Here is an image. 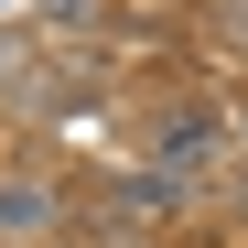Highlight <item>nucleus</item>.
<instances>
[{
  "label": "nucleus",
  "mask_w": 248,
  "mask_h": 248,
  "mask_svg": "<svg viewBox=\"0 0 248 248\" xmlns=\"http://www.w3.org/2000/svg\"><path fill=\"white\" fill-rule=\"evenodd\" d=\"M216 151H227V119L205 108V97H184V108H162V140H151V162H162V184H194V173H216Z\"/></svg>",
  "instance_id": "f257e3e1"
},
{
  "label": "nucleus",
  "mask_w": 248,
  "mask_h": 248,
  "mask_svg": "<svg viewBox=\"0 0 248 248\" xmlns=\"http://www.w3.org/2000/svg\"><path fill=\"white\" fill-rule=\"evenodd\" d=\"M65 216V184L54 173H0V237H44Z\"/></svg>",
  "instance_id": "f03ea898"
},
{
  "label": "nucleus",
  "mask_w": 248,
  "mask_h": 248,
  "mask_svg": "<svg viewBox=\"0 0 248 248\" xmlns=\"http://www.w3.org/2000/svg\"><path fill=\"white\" fill-rule=\"evenodd\" d=\"M237 140H248V108H237Z\"/></svg>",
  "instance_id": "7ed1b4c3"
},
{
  "label": "nucleus",
  "mask_w": 248,
  "mask_h": 248,
  "mask_svg": "<svg viewBox=\"0 0 248 248\" xmlns=\"http://www.w3.org/2000/svg\"><path fill=\"white\" fill-rule=\"evenodd\" d=\"M237 194H248V184H237Z\"/></svg>",
  "instance_id": "20e7f679"
}]
</instances>
